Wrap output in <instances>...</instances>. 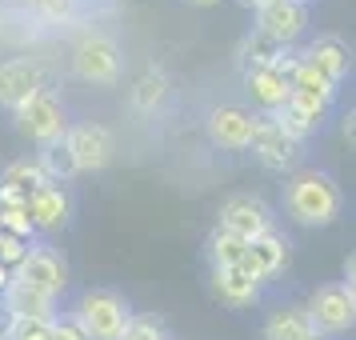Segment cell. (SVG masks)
I'll list each match as a JSON object with an SVG mask.
<instances>
[{"label":"cell","instance_id":"6da1fadb","mask_svg":"<svg viewBox=\"0 0 356 340\" xmlns=\"http://www.w3.org/2000/svg\"><path fill=\"white\" fill-rule=\"evenodd\" d=\"M344 209V193L332 172L324 168H305L292 172L284 184V212L305 228H328Z\"/></svg>","mask_w":356,"mask_h":340},{"label":"cell","instance_id":"7a4b0ae2","mask_svg":"<svg viewBox=\"0 0 356 340\" xmlns=\"http://www.w3.org/2000/svg\"><path fill=\"white\" fill-rule=\"evenodd\" d=\"M68 316L81 324L88 340H120L132 321V305L113 289H84L76 305L68 308Z\"/></svg>","mask_w":356,"mask_h":340},{"label":"cell","instance_id":"3957f363","mask_svg":"<svg viewBox=\"0 0 356 340\" xmlns=\"http://www.w3.org/2000/svg\"><path fill=\"white\" fill-rule=\"evenodd\" d=\"M68 65H72V76H81L84 84H100V88H113L120 81V44L116 36L100 33H81V40L68 52Z\"/></svg>","mask_w":356,"mask_h":340},{"label":"cell","instance_id":"277c9868","mask_svg":"<svg viewBox=\"0 0 356 340\" xmlns=\"http://www.w3.org/2000/svg\"><path fill=\"white\" fill-rule=\"evenodd\" d=\"M13 116H17L20 136H29L36 148L56 145V140H65V132H68L65 100L56 97L52 88H40V92H33L24 104H17V108H13Z\"/></svg>","mask_w":356,"mask_h":340},{"label":"cell","instance_id":"5b68a950","mask_svg":"<svg viewBox=\"0 0 356 340\" xmlns=\"http://www.w3.org/2000/svg\"><path fill=\"white\" fill-rule=\"evenodd\" d=\"M305 312H308V324H312V337L321 340L344 337L356 324V292L348 284H321L305 300Z\"/></svg>","mask_w":356,"mask_h":340},{"label":"cell","instance_id":"8992f818","mask_svg":"<svg viewBox=\"0 0 356 340\" xmlns=\"http://www.w3.org/2000/svg\"><path fill=\"white\" fill-rule=\"evenodd\" d=\"M65 145L76 161V172H104L116 156V136L108 124L97 120H81V124H68Z\"/></svg>","mask_w":356,"mask_h":340},{"label":"cell","instance_id":"52a82bcc","mask_svg":"<svg viewBox=\"0 0 356 340\" xmlns=\"http://www.w3.org/2000/svg\"><path fill=\"white\" fill-rule=\"evenodd\" d=\"M13 280L24 284V289H36V292H44V296L60 300V292L68 289V264L52 244H33L29 257L13 268Z\"/></svg>","mask_w":356,"mask_h":340},{"label":"cell","instance_id":"ba28073f","mask_svg":"<svg viewBox=\"0 0 356 340\" xmlns=\"http://www.w3.org/2000/svg\"><path fill=\"white\" fill-rule=\"evenodd\" d=\"M216 228H228V232H236V236H244V241H257L260 232L276 228V216H273V209H268L260 196L236 193V196H228L225 204H220V212H216Z\"/></svg>","mask_w":356,"mask_h":340},{"label":"cell","instance_id":"9c48e42d","mask_svg":"<svg viewBox=\"0 0 356 340\" xmlns=\"http://www.w3.org/2000/svg\"><path fill=\"white\" fill-rule=\"evenodd\" d=\"M252 13H257L252 29L273 36L284 49H296V40L308 33V4H300V0H268V4H260Z\"/></svg>","mask_w":356,"mask_h":340},{"label":"cell","instance_id":"30bf717a","mask_svg":"<svg viewBox=\"0 0 356 340\" xmlns=\"http://www.w3.org/2000/svg\"><path fill=\"white\" fill-rule=\"evenodd\" d=\"M49 88V65L36 60V56H8L0 65V104L4 108H17L24 100Z\"/></svg>","mask_w":356,"mask_h":340},{"label":"cell","instance_id":"8fae6325","mask_svg":"<svg viewBox=\"0 0 356 340\" xmlns=\"http://www.w3.org/2000/svg\"><path fill=\"white\" fill-rule=\"evenodd\" d=\"M244 152H252L257 156L260 168H268V172H289L292 164L300 161V145L289 140L284 132L273 124V116H257V124H252V140Z\"/></svg>","mask_w":356,"mask_h":340},{"label":"cell","instance_id":"7c38bea8","mask_svg":"<svg viewBox=\"0 0 356 340\" xmlns=\"http://www.w3.org/2000/svg\"><path fill=\"white\" fill-rule=\"evenodd\" d=\"M252 124H257V113L244 108V104H216L204 116L209 140L225 152H244L248 140H252Z\"/></svg>","mask_w":356,"mask_h":340},{"label":"cell","instance_id":"4fadbf2b","mask_svg":"<svg viewBox=\"0 0 356 340\" xmlns=\"http://www.w3.org/2000/svg\"><path fill=\"white\" fill-rule=\"evenodd\" d=\"M24 216L33 232H60V228L72 220V196H68L65 184H40L29 200H24Z\"/></svg>","mask_w":356,"mask_h":340},{"label":"cell","instance_id":"5bb4252c","mask_svg":"<svg viewBox=\"0 0 356 340\" xmlns=\"http://www.w3.org/2000/svg\"><path fill=\"white\" fill-rule=\"evenodd\" d=\"M289 236H280L276 228H268V232H260L257 241H248V252H244L241 268L252 280H260V284H268L273 276L284 273V264H289Z\"/></svg>","mask_w":356,"mask_h":340},{"label":"cell","instance_id":"9a60e30c","mask_svg":"<svg viewBox=\"0 0 356 340\" xmlns=\"http://www.w3.org/2000/svg\"><path fill=\"white\" fill-rule=\"evenodd\" d=\"M300 60H305L312 72H321L324 81H332L340 88L344 76H348V68H353V56H348V44L340 40V36L324 33L316 40H308L305 49H300Z\"/></svg>","mask_w":356,"mask_h":340},{"label":"cell","instance_id":"2e32d148","mask_svg":"<svg viewBox=\"0 0 356 340\" xmlns=\"http://www.w3.org/2000/svg\"><path fill=\"white\" fill-rule=\"evenodd\" d=\"M0 312L4 316H13V321H44L52 324L56 316H60V300L56 296H44V292L36 289H24V284H8L4 289V296H0Z\"/></svg>","mask_w":356,"mask_h":340},{"label":"cell","instance_id":"e0dca14e","mask_svg":"<svg viewBox=\"0 0 356 340\" xmlns=\"http://www.w3.org/2000/svg\"><path fill=\"white\" fill-rule=\"evenodd\" d=\"M49 184V177L40 172L36 161H13L4 172H0V209H24V200Z\"/></svg>","mask_w":356,"mask_h":340},{"label":"cell","instance_id":"ac0fdd59","mask_svg":"<svg viewBox=\"0 0 356 340\" xmlns=\"http://www.w3.org/2000/svg\"><path fill=\"white\" fill-rule=\"evenodd\" d=\"M244 92H248V100H252L257 116H268L289 100L292 88H289V81L268 65V68H248V72H244Z\"/></svg>","mask_w":356,"mask_h":340},{"label":"cell","instance_id":"d6986e66","mask_svg":"<svg viewBox=\"0 0 356 340\" xmlns=\"http://www.w3.org/2000/svg\"><path fill=\"white\" fill-rule=\"evenodd\" d=\"M264 284L252 280L244 268H212V296L228 308H252L260 300Z\"/></svg>","mask_w":356,"mask_h":340},{"label":"cell","instance_id":"ffe728a7","mask_svg":"<svg viewBox=\"0 0 356 340\" xmlns=\"http://www.w3.org/2000/svg\"><path fill=\"white\" fill-rule=\"evenodd\" d=\"M172 97V81H168V72H164L161 65H148L140 68V76L129 84V104L136 108V113H156V108H164V100Z\"/></svg>","mask_w":356,"mask_h":340},{"label":"cell","instance_id":"44dd1931","mask_svg":"<svg viewBox=\"0 0 356 340\" xmlns=\"http://www.w3.org/2000/svg\"><path fill=\"white\" fill-rule=\"evenodd\" d=\"M264 340H312L305 305H276L264 321Z\"/></svg>","mask_w":356,"mask_h":340},{"label":"cell","instance_id":"7402d4cb","mask_svg":"<svg viewBox=\"0 0 356 340\" xmlns=\"http://www.w3.org/2000/svg\"><path fill=\"white\" fill-rule=\"evenodd\" d=\"M244 252H248V241L228 232V228H212L209 232V264L212 268H241Z\"/></svg>","mask_w":356,"mask_h":340},{"label":"cell","instance_id":"603a6c76","mask_svg":"<svg viewBox=\"0 0 356 340\" xmlns=\"http://www.w3.org/2000/svg\"><path fill=\"white\" fill-rule=\"evenodd\" d=\"M36 164H40V172L52 180V184H65V180L81 177L76 172V161H72V152H68L65 140H56V145H44L36 152Z\"/></svg>","mask_w":356,"mask_h":340},{"label":"cell","instance_id":"cb8c5ba5","mask_svg":"<svg viewBox=\"0 0 356 340\" xmlns=\"http://www.w3.org/2000/svg\"><path fill=\"white\" fill-rule=\"evenodd\" d=\"M280 52H284V44H276L273 36H264L260 29H252V33L241 40L236 56L244 60V72H248V68H268L276 56H280Z\"/></svg>","mask_w":356,"mask_h":340},{"label":"cell","instance_id":"d4e9b609","mask_svg":"<svg viewBox=\"0 0 356 340\" xmlns=\"http://www.w3.org/2000/svg\"><path fill=\"white\" fill-rule=\"evenodd\" d=\"M292 92H308V97H316L324 100V104H337L340 97V88L332 81H324L321 72H312V68L300 60V68H296V76H292Z\"/></svg>","mask_w":356,"mask_h":340},{"label":"cell","instance_id":"484cf974","mask_svg":"<svg viewBox=\"0 0 356 340\" xmlns=\"http://www.w3.org/2000/svg\"><path fill=\"white\" fill-rule=\"evenodd\" d=\"M120 340H172V337H168V328H164L161 316L132 312V321H129V328H124V337Z\"/></svg>","mask_w":356,"mask_h":340},{"label":"cell","instance_id":"4316f807","mask_svg":"<svg viewBox=\"0 0 356 340\" xmlns=\"http://www.w3.org/2000/svg\"><path fill=\"white\" fill-rule=\"evenodd\" d=\"M0 337L4 340H49V324L44 321H13L0 312Z\"/></svg>","mask_w":356,"mask_h":340},{"label":"cell","instance_id":"83f0119b","mask_svg":"<svg viewBox=\"0 0 356 340\" xmlns=\"http://www.w3.org/2000/svg\"><path fill=\"white\" fill-rule=\"evenodd\" d=\"M29 248H33V241H20V236H13V232H0V264H4L8 273L29 257Z\"/></svg>","mask_w":356,"mask_h":340},{"label":"cell","instance_id":"f1b7e54d","mask_svg":"<svg viewBox=\"0 0 356 340\" xmlns=\"http://www.w3.org/2000/svg\"><path fill=\"white\" fill-rule=\"evenodd\" d=\"M49 340H88V337L81 332V324L72 321L68 312H60V316L49 324Z\"/></svg>","mask_w":356,"mask_h":340},{"label":"cell","instance_id":"f546056e","mask_svg":"<svg viewBox=\"0 0 356 340\" xmlns=\"http://www.w3.org/2000/svg\"><path fill=\"white\" fill-rule=\"evenodd\" d=\"M353 129H356V124H353V113H348L344 120H340V132H344V140H348V145H353Z\"/></svg>","mask_w":356,"mask_h":340},{"label":"cell","instance_id":"4dcf8cb0","mask_svg":"<svg viewBox=\"0 0 356 340\" xmlns=\"http://www.w3.org/2000/svg\"><path fill=\"white\" fill-rule=\"evenodd\" d=\"M188 4H196V8H212V4H220V0H188Z\"/></svg>","mask_w":356,"mask_h":340},{"label":"cell","instance_id":"1f68e13d","mask_svg":"<svg viewBox=\"0 0 356 340\" xmlns=\"http://www.w3.org/2000/svg\"><path fill=\"white\" fill-rule=\"evenodd\" d=\"M241 4H248V8H260V4H268V0H241Z\"/></svg>","mask_w":356,"mask_h":340},{"label":"cell","instance_id":"d6a6232c","mask_svg":"<svg viewBox=\"0 0 356 340\" xmlns=\"http://www.w3.org/2000/svg\"><path fill=\"white\" fill-rule=\"evenodd\" d=\"M312 340H321V337H312Z\"/></svg>","mask_w":356,"mask_h":340},{"label":"cell","instance_id":"836d02e7","mask_svg":"<svg viewBox=\"0 0 356 340\" xmlns=\"http://www.w3.org/2000/svg\"><path fill=\"white\" fill-rule=\"evenodd\" d=\"M0 340H4V337H0Z\"/></svg>","mask_w":356,"mask_h":340}]
</instances>
